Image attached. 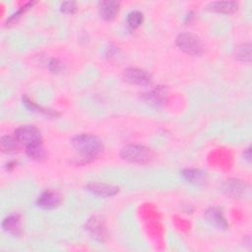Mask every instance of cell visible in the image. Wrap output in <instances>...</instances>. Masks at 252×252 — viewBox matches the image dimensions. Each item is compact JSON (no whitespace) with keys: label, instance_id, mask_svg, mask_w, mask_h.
I'll return each instance as SVG.
<instances>
[{"label":"cell","instance_id":"obj_1","mask_svg":"<svg viewBox=\"0 0 252 252\" xmlns=\"http://www.w3.org/2000/svg\"><path fill=\"white\" fill-rule=\"evenodd\" d=\"M72 146L85 159L97 157L103 150L101 141L94 135L80 134L72 139Z\"/></svg>","mask_w":252,"mask_h":252},{"label":"cell","instance_id":"obj_2","mask_svg":"<svg viewBox=\"0 0 252 252\" xmlns=\"http://www.w3.org/2000/svg\"><path fill=\"white\" fill-rule=\"evenodd\" d=\"M120 157L131 163L148 164L153 160L154 153L145 146L127 145L121 149Z\"/></svg>","mask_w":252,"mask_h":252},{"label":"cell","instance_id":"obj_3","mask_svg":"<svg viewBox=\"0 0 252 252\" xmlns=\"http://www.w3.org/2000/svg\"><path fill=\"white\" fill-rule=\"evenodd\" d=\"M176 45L185 53L193 56H200L204 51L200 37L191 32L180 33L176 37Z\"/></svg>","mask_w":252,"mask_h":252},{"label":"cell","instance_id":"obj_4","mask_svg":"<svg viewBox=\"0 0 252 252\" xmlns=\"http://www.w3.org/2000/svg\"><path fill=\"white\" fill-rule=\"evenodd\" d=\"M15 138L19 143L25 144L26 146L40 144L42 141L40 131L32 125H24L16 129Z\"/></svg>","mask_w":252,"mask_h":252},{"label":"cell","instance_id":"obj_5","mask_svg":"<svg viewBox=\"0 0 252 252\" xmlns=\"http://www.w3.org/2000/svg\"><path fill=\"white\" fill-rule=\"evenodd\" d=\"M123 76L125 81L137 86H148L153 81V77L149 72L139 68H128L124 71Z\"/></svg>","mask_w":252,"mask_h":252},{"label":"cell","instance_id":"obj_6","mask_svg":"<svg viewBox=\"0 0 252 252\" xmlns=\"http://www.w3.org/2000/svg\"><path fill=\"white\" fill-rule=\"evenodd\" d=\"M86 189L90 191L92 194L99 197H103V198L112 197L119 192V188L117 186H114L112 184H107V183H101V182L89 183L86 186Z\"/></svg>","mask_w":252,"mask_h":252},{"label":"cell","instance_id":"obj_7","mask_svg":"<svg viewBox=\"0 0 252 252\" xmlns=\"http://www.w3.org/2000/svg\"><path fill=\"white\" fill-rule=\"evenodd\" d=\"M61 203V197L57 192L46 190L40 194L36 200V205L44 210H52L57 208Z\"/></svg>","mask_w":252,"mask_h":252},{"label":"cell","instance_id":"obj_8","mask_svg":"<svg viewBox=\"0 0 252 252\" xmlns=\"http://www.w3.org/2000/svg\"><path fill=\"white\" fill-rule=\"evenodd\" d=\"M86 227H87V230L91 233V235L95 240L103 242L105 240V238L107 237L106 228H105L103 222L101 221V220H99L97 217H93V218L89 219L87 220Z\"/></svg>","mask_w":252,"mask_h":252},{"label":"cell","instance_id":"obj_9","mask_svg":"<svg viewBox=\"0 0 252 252\" xmlns=\"http://www.w3.org/2000/svg\"><path fill=\"white\" fill-rule=\"evenodd\" d=\"M205 219L208 222L218 228H226L227 221L222 214V212L218 208H210L205 213Z\"/></svg>","mask_w":252,"mask_h":252},{"label":"cell","instance_id":"obj_10","mask_svg":"<svg viewBox=\"0 0 252 252\" xmlns=\"http://www.w3.org/2000/svg\"><path fill=\"white\" fill-rule=\"evenodd\" d=\"M120 4L117 1H102L98 4L100 17L105 21L112 20L119 12Z\"/></svg>","mask_w":252,"mask_h":252},{"label":"cell","instance_id":"obj_11","mask_svg":"<svg viewBox=\"0 0 252 252\" xmlns=\"http://www.w3.org/2000/svg\"><path fill=\"white\" fill-rule=\"evenodd\" d=\"M166 97H167V92H166L165 88L158 87V88L149 92L148 94H146L145 100L148 103H150L151 105L160 106L166 101Z\"/></svg>","mask_w":252,"mask_h":252},{"label":"cell","instance_id":"obj_12","mask_svg":"<svg viewBox=\"0 0 252 252\" xmlns=\"http://www.w3.org/2000/svg\"><path fill=\"white\" fill-rule=\"evenodd\" d=\"M238 8V4L234 1H217L212 2L208 5V9L217 12V13H223V14H231L235 12Z\"/></svg>","mask_w":252,"mask_h":252},{"label":"cell","instance_id":"obj_13","mask_svg":"<svg viewBox=\"0 0 252 252\" xmlns=\"http://www.w3.org/2000/svg\"><path fill=\"white\" fill-rule=\"evenodd\" d=\"M223 190L227 195L233 197H241L243 194L245 195L246 185L239 180H227L223 185Z\"/></svg>","mask_w":252,"mask_h":252},{"label":"cell","instance_id":"obj_14","mask_svg":"<svg viewBox=\"0 0 252 252\" xmlns=\"http://www.w3.org/2000/svg\"><path fill=\"white\" fill-rule=\"evenodd\" d=\"M3 229L12 235H19L21 233V220L19 216L12 215L7 217L2 222Z\"/></svg>","mask_w":252,"mask_h":252},{"label":"cell","instance_id":"obj_15","mask_svg":"<svg viewBox=\"0 0 252 252\" xmlns=\"http://www.w3.org/2000/svg\"><path fill=\"white\" fill-rule=\"evenodd\" d=\"M181 175L183 178L192 184H203L206 179V172L200 170V169H195V168H187L182 170Z\"/></svg>","mask_w":252,"mask_h":252},{"label":"cell","instance_id":"obj_16","mask_svg":"<svg viewBox=\"0 0 252 252\" xmlns=\"http://www.w3.org/2000/svg\"><path fill=\"white\" fill-rule=\"evenodd\" d=\"M26 152H27V155L34 160H42L45 158V152L41 143L27 146Z\"/></svg>","mask_w":252,"mask_h":252},{"label":"cell","instance_id":"obj_17","mask_svg":"<svg viewBox=\"0 0 252 252\" xmlns=\"http://www.w3.org/2000/svg\"><path fill=\"white\" fill-rule=\"evenodd\" d=\"M126 21H127V24L129 27H131L132 29H137L143 24L144 15L140 11L134 10V11H131L130 13H128Z\"/></svg>","mask_w":252,"mask_h":252},{"label":"cell","instance_id":"obj_18","mask_svg":"<svg viewBox=\"0 0 252 252\" xmlns=\"http://www.w3.org/2000/svg\"><path fill=\"white\" fill-rule=\"evenodd\" d=\"M236 57L239 61L250 62L251 59V44L244 43L238 47L236 51Z\"/></svg>","mask_w":252,"mask_h":252},{"label":"cell","instance_id":"obj_19","mask_svg":"<svg viewBox=\"0 0 252 252\" xmlns=\"http://www.w3.org/2000/svg\"><path fill=\"white\" fill-rule=\"evenodd\" d=\"M17 139H13L10 136H3L1 138V149L3 152L6 153H11L14 152L17 148H18V144H17Z\"/></svg>","mask_w":252,"mask_h":252},{"label":"cell","instance_id":"obj_20","mask_svg":"<svg viewBox=\"0 0 252 252\" xmlns=\"http://www.w3.org/2000/svg\"><path fill=\"white\" fill-rule=\"evenodd\" d=\"M25 105L30 108L31 110L32 111H37V112H41V113H44V114H47V115H56V113H54L52 110H49V109H43L42 107L34 104L32 100H30L28 97H24L23 99Z\"/></svg>","mask_w":252,"mask_h":252},{"label":"cell","instance_id":"obj_21","mask_svg":"<svg viewBox=\"0 0 252 252\" xmlns=\"http://www.w3.org/2000/svg\"><path fill=\"white\" fill-rule=\"evenodd\" d=\"M48 68L49 70L54 73V74H58V73H61L62 70H63V65L62 63L58 60V59H55V58H52L50 59V61L48 62Z\"/></svg>","mask_w":252,"mask_h":252},{"label":"cell","instance_id":"obj_22","mask_svg":"<svg viewBox=\"0 0 252 252\" xmlns=\"http://www.w3.org/2000/svg\"><path fill=\"white\" fill-rule=\"evenodd\" d=\"M77 7H76V3L73 1H66L63 2L60 6V10L61 12L65 13V14H73L76 11Z\"/></svg>","mask_w":252,"mask_h":252},{"label":"cell","instance_id":"obj_23","mask_svg":"<svg viewBox=\"0 0 252 252\" xmlns=\"http://www.w3.org/2000/svg\"><path fill=\"white\" fill-rule=\"evenodd\" d=\"M250 152H251L250 148H247V149L244 151V153H243V157H244V158H245L247 161H250V157H251Z\"/></svg>","mask_w":252,"mask_h":252}]
</instances>
